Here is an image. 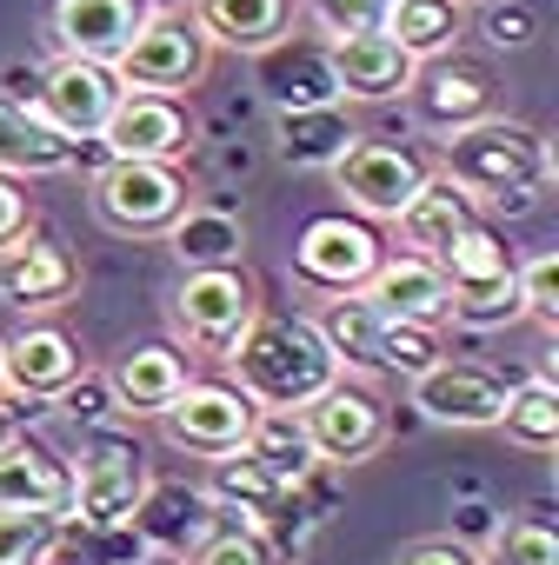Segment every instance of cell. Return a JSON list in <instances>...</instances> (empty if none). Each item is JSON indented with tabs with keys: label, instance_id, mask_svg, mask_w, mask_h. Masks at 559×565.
<instances>
[{
	"label": "cell",
	"instance_id": "cell-1",
	"mask_svg": "<svg viewBox=\"0 0 559 565\" xmlns=\"http://www.w3.org/2000/svg\"><path fill=\"white\" fill-rule=\"evenodd\" d=\"M440 173L460 180L473 200H493V206H532V193L552 180V153L539 140V127L526 120H473V127H453L440 134Z\"/></svg>",
	"mask_w": 559,
	"mask_h": 565
},
{
	"label": "cell",
	"instance_id": "cell-2",
	"mask_svg": "<svg viewBox=\"0 0 559 565\" xmlns=\"http://www.w3.org/2000/svg\"><path fill=\"white\" fill-rule=\"evenodd\" d=\"M226 366L253 406H307L320 386L340 380L314 320H266V313H253V327L226 347Z\"/></svg>",
	"mask_w": 559,
	"mask_h": 565
},
{
	"label": "cell",
	"instance_id": "cell-3",
	"mask_svg": "<svg viewBox=\"0 0 559 565\" xmlns=\"http://www.w3.org/2000/svg\"><path fill=\"white\" fill-rule=\"evenodd\" d=\"M147 499V452L127 439V433H107L94 426L87 446H81V466H74V499H67V525H87V532H120Z\"/></svg>",
	"mask_w": 559,
	"mask_h": 565
},
{
	"label": "cell",
	"instance_id": "cell-4",
	"mask_svg": "<svg viewBox=\"0 0 559 565\" xmlns=\"http://www.w3.org/2000/svg\"><path fill=\"white\" fill-rule=\"evenodd\" d=\"M207 61H213V47H207V34H200L193 14H147L140 34L120 47L114 81L127 94H173L180 100L187 87L207 81Z\"/></svg>",
	"mask_w": 559,
	"mask_h": 565
},
{
	"label": "cell",
	"instance_id": "cell-5",
	"mask_svg": "<svg viewBox=\"0 0 559 565\" xmlns=\"http://www.w3.org/2000/svg\"><path fill=\"white\" fill-rule=\"evenodd\" d=\"M193 206V186L173 160H107L94 180V213L114 233H167Z\"/></svg>",
	"mask_w": 559,
	"mask_h": 565
},
{
	"label": "cell",
	"instance_id": "cell-6",
	"mask_svg": "<svg viewBox=\"0 0 559 565\" xmlns=\"http://www.w3.org/2000/svg\"><path fill=\"white\" fill-rule=\"evenodd\" d=\"M253 313H260V300H253V279L240 266H200L173 294V333L213 360H226V347L253 327Z\"/></svg>",
	"mask_w": 559,
	"mask_h": 565
},
{
	"label": "cell",
	"instance_id": "cell-7",
	"mask_svg": "<svg viewBox=\"0 0 559 565\" xmlns=\"http://www.w3.org/2000/svg\"><path fill=\"white\" fill-rule=\"evenodd\" d=\"M300 426H307L314 459H327V466H360L387 446V406L367 386H354L347 373L300 406Z\"/></svg>",
	"mask_w": 559,
	"mask_h": 565
},
{
	"label": "cell",
	"instance_id": "cell-8",
	"mask_svg": "<svg viewBox=\"0 0 559 565\" xmlns=\"http://www.w3.org/2000/svg\"><path fill=\"white\" fill-rule=\"evenodd\" d=\"M433 167L413 153V147H393V140H354L340 160H334V186L347 193V206L360 213V220H393L413 193H420V180H426Z\"/></svg>",
	"mask_w": 559,
	"mask_h": 565
},
{
	"label": "cell",
	"instance_id": "cell-9",
	"mask_svg": "<svg viewBox=\"0 0 559 565\" xmlns=\"http://www.w3.org/2000/svg\"><path fill=\"white\" fill-rule=\"evenodd\" d=\"M373 266H380V233L367 220L327 213L294 239V279L314 294H360Z\"/></svg>",
	"mask_w": 559,
	"mask_h": 565
},
{
	"label": "cell",
	"instance_id": "cell-10",
	"mask_svg": "<svg viewBox=\"0 0 559 565\" xmlns=\"http://www.w3.org/2000/svg\"><path fill=\"white\" fill-rule=\"evenodd\" d=\"M160 419H167V439H173V446H187V452H200V459H220V452H240V446H246L253 399H246L233 380H187Z\"/></svg>",
	"mask_w": 559,
	"mask_h": 565
},
{
	"label": "cell",
	"instance_id": "cell-11",
	"mask_svg": "<svg viewBox=\"0 0 559 565\" xmlns=\"http://www.w3.org/2000/svg\"><path fill=\"white\" fill-rule=\"evenodd\" d=\"M94 140H101L107 160H180L187 140H193V120L173 94H127L120 87V100H114V114Z\"/></svg>",
	"mask_w": 559,
	"mask_h": 565
},
{
	"label": "cell",
	"instance_id": "cell-12",
	"mask_svg": "<svg viewBox=\"0 0 559 565\" xmlns=\"http://www.w3.org/2000/svg\"><path fill=\"white\" fill-rule=\"evenodd\" d=\"M114 100H120L114 67H101V61H74V54H61V61L41 74V87H34V107H41L67 140H94V134L107 127Z\"/></svg>",
	"mask_w": 559,
	"mask_h": 565
},
{
	"label": "cell",
	"instance_id": "cell-13",
	"mask_svg": "<svg viewBox=\"0 0 559 565\" xmlns=\"http://www.w3.org/2000/svg\"><path fill=\"white\" fill-rule=\"evenodd\" d=\"M413 386V406L433 419V426H499L506 413V380L486 373V366H466V360H433Z\"/></svg>",
	"mask_w": 559,
	"mask_h": 565
},
{
	"label": "cell",
	"instance_id": "cell-14",
	"mask_svg": "<svg viewBox=\"0 0 559 565\" xmlns=\"http://www.w3.org/2000/svg\"><path fill=\"white\" fill-rule=\"evenodd\" d=\"M327 67H334L340 100H400L420 81V61L393 34H380V28L373 34H340L327 47Z\"/></svg>",
	"mask_w": 559,
	"mask_h": 565
},
{
	"label": "cell",
	"instance_id": "cell-15",
	"mask_svg": "<svg viewBox=\"0 0 559 565\" xmlns=\"http://www.w3.org/2000/svg\"><path fill=\"white\" fill-rule=\"evenodd\" d=\"M81 373L87 360L61 327H21L0 347V393H14V399H61Z\"/></svg>",
	"mask_w": 559,
	"mask_h": 565
},
{
	"label": "cell",
	"instance_id": "cell-16",
	"mask_svg": "<svg viewBox=\"0 0 559 565\" xmlns=\"http://www.w3.org/2000/svg\"><path fill=\"white\" fill-rule=\"evenodd\" d=\"M380 320H413V327H446V307H453V287H446V273L440 259L426 253H400V259H380L367 273V287Z\"/></svg>",
	"mask_w": 559,
	"mask_h": 565
},
{
	"label": "cell",
	"instance_id": "cell-17",
	"mask_svg": "<svg viewBox=\"0 0 559 565\" xmlns=\"http://www.w3.org/2000/svg\"><path fill=\"white\" fill-rule=\"evenodd\" d=\"M67 167H81V140H67L34 100L0 94V173L41 180V173H67Z\"/></svg>",
	"mask_w": 559,
	"mask_h": 565
},
{
	"label": "cell",
	"instance_id": "cell-18",
	"mask_svg": "<svg viewBox=\"0 0 559 565\" xmlns=\"http://www.w3.org/2000/svg\"><path fill=\"white\" fill-rule=\"evenodd\" d=\"M81 266L54 246V239H34V233H14L0 246V300L21 307V313H41V307H61L74 294Z\"/></svg>",
	"mask_w": 559,
	"mask_h": 565
},
{
	"label": "cell",
	"instance_id": "cell-19",
	"mask_svg": "<svg viewBox=\"0 0 559 565\" xmlns=\"http://www.w3.org/2000/svg\"><path fill=\"white\" fill-rule=\"evenodd\" d=\"M67 499H74V466L54 446H41L28 433L0 439V505H41V512L67 519Z\"/></svg>",
	"mask_w": 559,
	"mask_h": 565
},
{
	"label": "cell",
	"instance_id": "cell-20",
	"mask_svg": "<svg viewBox=\"0 0 559 565\" xmlns=\"http://www.w3.org/2000/svg\"><path fill=\"white\" fill-rule=\"evenodd\" d=\"M140 8L134 0H54V41H61V54H74V61H101V67H114L120 61V47L140 34Z\"/></svg>",
	"mask_w": 559,
	"mask_h": 565
},
{
	"label": "cell",
	"instance_id": "cell-21",
	"mask_svg": "<svg viewBox=\"0 0 559 565\" xmlns=\"http://www.w3.org/2000/svg\"><path fill=\"white\" fill-rule=\"evenodd\" d=\"M473 220H479L473 193H466L460 180H446V173H426V180H420V193H413V200L393 213L400 239H407L413 253H426V259H433V253H440V246H446L460 226H473Z\"/></svg>",
	"mask_w": 559,
	"mask_h": 565
},
{
	"label": "cell",
	"instance_id": "cell-22",
	"mask_svg": "<svg viewBox=\"0 0 559 565\" xmlns=\"http://www.w3.org/2000/svg\"><path fill=\"white\" fill-rule=\"evenodd\" d=\"M180 386H187V360H180L173 347H134V353H120V366L107 373L114 406L134 413V419H160Z\"/></svg>",
	"mask_w": 559,
	"mask_h": 565
},
{
	"label": "cell",
	"instance_id": "cell-23",
	"mask_svg": "<svg viewBox=\"0 0 559 565\" xmlns=\"http://www.w3.org/2000/svg\"><path fill=\"white\" fill-rule=\"evenodd\" d=\"M207 34V47H233V54H260L273 47L280 34H287L294 8L287 0H193L187 8Z\"/></svg>",
	"mask_w": 559,
	"mask_h": 565
},
{
	"label": "cell",
	"instance_id": "cell-24",
	"mask_svg": "<svg viewBox=\"0 0 559 565\" xmlns=\"http://www.w3.org/2000/svg\"><path fill=\"white\" fill-rule=\"evenodd\" d=\"M380 313H373V300L367 294H334L320 313H314V333H320V347L334 353V366L340 373H380Z\"/></svg>",
	"mask_w": 559,
	"mask_h": 565
},
{
	"label": "cell",
	"instance_id": "cell-25",
	"mask_svg": "<svg viewBox=\"0 0 559 565\" xmlns=\"http://www.w3.org/2000/svg\"><path fill=\"white\" fill-rule=\"evenodd\" d=\"M354 140H360V127H354V114L340 100H327V107H280V160L287 167H334Z\"/></svg>",
	"mask_w": 559,
	"mask_h": 565
},
{
	"label": "cell",
	"instance_id": "cell-26",
	"mask_svg": "<svg viewBox=\"0 0 559 565\" xmlns=\"http://www.w3.org/2000/svg\"><path fill=\"white\" fill-rule=\"evenodd\" d=\"M246 452L280 479V486H300L314 472V446H307V426H300V406H253V426H246Z\"/></svg>",
	"mask_w": 559,
	"mask_h": 565
},
{
	"label": "cell",
	"instance_id": "cell-27",
	"mask_svg": "<svg viewBox=\"0 0 559 565\" xmlns=\"http://www.w3.org/2000/svg\"><path fill=\"white\" fill-rule=\"evenodd\" d=\"M413 100H420V120L433 134H453V127H473L493 114V87L473 74V67H440V74H420L413 81Z\"/></svg>",
	"mask_w": 559,
	"mask_h": 565
},
{
	"label": "cell",
	"instance_id": "cell-28",
	"mask_svg": "<svg viewBox=\"0 0 559 565\" xmlns=\"http://www.w3.org/2000/svg\"><path fill=\"white\" fill-rule=\"evenodd\" d=\"M287 492H294V486H280V479H273V472L240 446V452H220V459H213V472H207V492H200V499H207V505H220V512H246V525H253L260 512H273Z\"/></svg>",
	"mask_w": 559,
	"mask_h": 565
},
{
	"label": "cell",
	"instance_id": "cell-29",
	"mask_svg": "<svg viewBox=\"0 0 559 565\" xmlns=\"http://www.w3.org/2000/svg\"><path fill=\"white\" fill-rule=\"evenodd\" d=\"M460 21H466L460 0H393L387 21H380V34H393V41L426 67V61H440V54L460 41Z\"/></svg>",
	"mask_w": 559,
	"mask_h": 565
},
{
	"label": "cell",
	"instance_id": "cell-30",
	"mask_svg": "<svg viewBox=\"0 0 559 565\" xmlns=\"http://www.w3.org/2000/svg\"><path fill=\"white\" fill-rule=\"evenodd\" d=\"M260 54H273L266 61V94H273V107H327V100H340V87H334V67H327V54L320 47H260Z\"/></svg>",
	"mask_w": 559,
	"mask_h": 565
},
{
	"label": "cell",
	"instance_id": "cell-31",
	"mask_svg": "<svg viewBox=\"0 0 559 565\" xmlns=\"http://www.w3.org/2000/svg\"><path fill=\"white\" fill-rule=\"evenodd\" d=\"M167 233H173V253H180L187 273H200V266H240V246H246V226L233 213H213V206H187Z\"/></svg>",
	"mask_w": 559,
	"mask_h": 565
},
{
	"label": "cell",
	"instance_id": "cell-32",
	"mask_svg": "<svg viewBox=\"0 0 559 565\" xmlns=\"http://www.w3.org/2000/svg\"><path fill=\"white\" fill-rule=\"evenodd\" d=\"M440 273H446V287H486V279H506L519 259H513V246L486 226V220H473V226H460L440 253Z\"/></svg>",
	"mask_w": 559,
	"mask_h": 565
},
{
	"label": "cell",
	"instance_id": "cell-33",
	"mask_svg": "<svg viewBox=\"0 0 559 565\" xmlns=\"http://www.w3.org/2000/svg\"><path fill=\"white\" fill-rule=\"evenodd\" d=\"M506 439L526 446V452H552L559 446V386L539 373V380H519L506 386V413H499Z\"/></svg>",
	"mask_w": 559,
	"mask_h": 565
},
{
	"label": "cell",
	"instance_id": "cell-34",
	"mask_svg": "<svg viewBox=\"0 0 559 565\" xmlns=\"http://www.w3.org/2000/svg\"><path fill=\"white\" fill-rule=\"evenodd\" d=\"M67 519L41 505H0V565H48L67 545Z\"/></svg>",
	"mask_w": 559,
	"mask_h": 565
},
{
	"label": "cell",
	"instance_id": "cell-35",
	"mask_svg": "<svg viewBox=\"0 0 559 565\" xmlns=\"http://www.w3.org/2000/svg\"><path fill=\"white\" fill-rule=\"evenodd\" d=\"M446 320H460V327H479V333L526 320V313H519V287H513V273H506V279H486V287H453V307H446Z\"/></svg>",
	"mask_w": 559,
	"mask_h": 565
},
{
	"label": "cell",
	"instance_id": "cell-36",
	"mask_svg": "<svg viewBox=\"0 0 559 565\" xmlns=\"http://www.w3.org/2000/svg\"><path fill=\"white\" fill-rule=\"evenodd\" d=\"M440 353V327H413V320H387L380 327V373H400V380H420Z\"/></svg>",
	"mask_w": 559,
	"mask_h": 565
},
{
	"label": "cell",
	"instance_id": "cell-37",
	"mask_svg": "<svg viewBox=\"0 0 559 565\" xmlns=\"http://www.w3.org/2000/svg\"><path fill=\"white\" fill-rule=\"evenodd\" d=\"M513 287H519V313L539 327H559V253H532L526 266H513Z\"/></svg>",
	"mask_w": 559,
	"mask_h": 565
},
{
	"label": "cell",
	"instance_id": "cell-38",
	"mask_svg": "<svg viewBox=\"0 0 559 565\" xmlns=\"http://www.w3.org/2000/svg\"><path fill=\"white\" fill-rule=\"evenodd\" d=\"M187 565H280V552H273L266 532H253V525H220L213 539L193 545Z\"/></svg>",
	"mask_w": 559,
	"mask_h": 565
},
{
	"label": "cell",
	"instance_id": "cell-39",
	"mask_svg": "<svg viewBox=\"0 0 559 565\" xmlns=\"http://www.w3.org/2000/svg\"><path fill=\"white\" fill-rule=\"evenodd\" d=\"M387 8H393V0H307V21L327 41H340V34H373L387 21Z\"/></svg>",
	"mask_w": 559,
	"mask_h": 565
},
{
	"label": "cell",
	"instance_id": "cell-40",
	"mask_svg": "<svg viewBox=\"0 0 559 565\" xmlns=\"http://www.w3.org/2000/svg\"><path fill=\"white\" fill-rule=\"evenodd\" d=\"M493 558L499 565H559V532L546 519H519V525L499 532V552Z\"/></svg>",
	"mask_w": 559,
	"mask_h": 565
},
{
	"label": "cell",
	"instance_id": "cell-41",
	"mask_svg": "<svg viewBox=\"0 0 559 565\" xmlns=\"http://www.w3.org/2000/svg\"><path fill=\"white\" fill-rule=\"evenodd\" d=\"M61 406H67V419H74V426H101L107 413H120V406H114V393H107V380H94V373H81V380L61 393Z\"/></svg>",
	"mask_w": 559,
	"mask_h": 565
},
{
	"label": "cell",
	"instance_id": "cell-42",
	"mask_svg": "<svg viewBox=\"0 0 559 565\" xmlns=\"http://www.w3.org/2000/svg\"><path fill=\"white\" fill-rule=\"evenodd\" d=\"M400 565H479V552L446 532V539H413V545L400 552Z\"/></svg>",
	"mask_w": 559,
	"mask_h": 565
},
{
	"label": "cell",
	"instance_id": "cell-43",
	"mask_svg": "<svg viewBox=\"0 0 559 565\" xmlns=\"http://www.w3.org/2000/svg\"><path fill=\"white\" fill-rule=\"evenodd\" d=\"M486 8H493V0H486ZM486 41L493 47H526L532 41V14L526 8H493L486 14Z\"/></svg>",
	"mask_w": 559,
	"mask_h": 565
},
{
	"label": "cell",
	"instance_id": "cell-44",
	"mask_svg": "<svg viewBox=\"0 0 559 565\" xmlns=\"http://www.w3.org/2000/svg\"><path fill=\"white\" fill-rule=\"evenodd\" d=\"M14 233H28V193H21L8 173H0V246H8Z\"/></svg>",
	"mask_w": 559,
	"mask_h": 565
},
{
	"label": "cell",
	"instance_id": "cell-45",
	"mask_svg": "<svg viewBox=\"0 0 559 565\" xmlns=\"http://www.w3.org/2000/svg\"><path fill=\"white\" fill-rule=\"evenodd\" d=\"M134 8H140V14H187L193 0H134Z\"/></svg>",
	"mask_w": 559,
	"mask_h": 565
},
{
	"label": "cell",
	"instance_id": "cell-46",
	"mask_svg": "<svg viewBox=\"0 0 559 565\" xmlns=\"http://www.w3.org/2000/svg\"><path fill=\"white\" fill-rule=\"evenodd\" d=\"M147 565H180V558H147Z\"/></svg>",
	"mask_w": 559,
	"mask_h": 565
},
{
	"label": "cell",
	"instance_id": "cell-47",
	"mask_svg": "<svg viewBox=\"0 0 559 565\" xmlns=\"http://www.w3.org/2000/svg\"><path fill=\"white\" fill-rule=\"evenodd\" d=\"M460 8H486V0H460Z\"/></svg>",
	"mask_w": 559,
	"mask_h": 565
},
{
	"label": "cell",
	"instance_id": "cell-48",
	"mask_svg": "<svg viewBox=\"0 0 559 565\" xmlns=\"http://www.w3.org/2000/svg\"><path fill=\"white\" fill-rule=\"evenodd\" d=\"M0 439H8V419H0Z\"/></svg>",
	"mask_w": 559,
	"mask_h": 565
}]
</instances>
